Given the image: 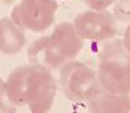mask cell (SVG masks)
Listing matches in <instances>:
<instances>
[{
	"instance_id": "1",
	"label": "cell",
	"mask_w": 130,
	"mask_h": 113,
	"mask_svg": "<svg viewBox=\"0 0 130 113\" xmlns=\"http://www.w3.org/2000/svg\"><path fill=\"white\" fill-rule=\"evenodd\" d=\"M57 86L50 69L30 62L10 72L5 81V91L13 107H26L30 112L43 113L52 108Z\"/></svg>"
},
{
	"instance_id": "2",
	"label": "cell",
	"mask_w": 130,
	"mask_h": 113,
	"mask_svg": "<svg viewBox=\"0 0 130 113\" xmlns=\"http://www.w3.org/2000/svg\"><path fill=\"white\" fill-rule=\"evenodd\" d=\"M83 48V39L77 34L73 22H61L53 30L34 40L27 48V59L50 70L60 69L75 60Z\"/></svg>"
},
{
	"instance_id": "3",
	"label": "cell",
	"mask_w": 130,
	"mask_h": 113,
	"mask_svg": "<svg viewBox=\"0 0 130 113\" xmlns=\"http://www.w3.org/2000/svg\"><path fill=\"white\" fill-rule=\"evenodd\" d=\"M96 73L103 90L118 95L130 94V52L122 39H113L102 48Z\"/></svg>"
},
{
	"instance_id": "4",
	"label": "cell",
	"mask_w": 130,
	"mask_h": 113,
	"mask_svg": "<svg viewBox=\"0 0 130 113\" xmlns=\"http://www.w3.org/2000/svg\"><path fill=\"white\" fill-rule=\"evenodd\" d=\"M59 87L73 103H89L102 88L96 70L77 60L60 68Z\"/></svg>"
},
{
	"instance_id": "5",
	"label": "cell",
	"mask_w": 130,
	"mask_h": 113,
	"mask_svg": "<svg viewBox=\"0 0 130 113\" xmlns=\"http://www.w3.org/2000/svg\"><path fill=\"white\" fill-rule=\"evenodd\" d=\"M59 4L56 0H20L10 18L24 30L44 33L55 24Z\"/></svg>"
},
{
	"instance_id": "6",
	"label": "cell",
	"mask_w": 130,
	"mask_h": 113,
	"mask_svg": "<svg viewBox=\"0 0 130 113\" xmlns=\"http://www.w3.org/2000/svg\"><path fill=\"white\" fill-rule=\"evenodd\" d=\"M74 29L83 40L108 42L118 35V24L108 10H86L73 21Z\"/></svg>"
},
{
	"instance_id": "7",
	"label": "cell",
	"mask_w": 130,
	"mask_h": 113,
	"mask_svg": "<svg viewBox=\"0 0 130 113\" xmlns=\"http://www.w3.org/2000/svg\"><path fill=\"white\" fill-rule=\"evenodd\" d=\"M26 44L25 30L21 29L10 17L0 18V52L10 56L22 51Z\"/></svg>"
},
{
	"instance_id": "8",
	"label": "cell",
	"mask_w": 130,
	"mask_h": 113,
	"mask_svg": "<svg viewBox=\"0 0 130 113\" xmlns=\"http://www.w3.org/2000/svg\"><path fill=\"white\" fill-rule=\"evenodd\" d=\"M87 108L90 112H117V113H125L130 112V95H118L108 92L105 90L100 88L96 96L87 103Z\"/></svg>"
},
{
	"instance_id": "9",
	"label": "cell",
	"mask_w": 130,
	"mask_h": 113,
	"mask_svg": "<svg viewBox=\"0 0 130 113\" xmlns=\"http://www.w3.org/2000/svg\"><path fill=\"white\" fill-rule=\"evenodd\" d=\"M113 16L120 22L130 21V0H118L115 3Z\"/></svg>"
},
{
	"instance_id": "10",
	"label": "cell",
	"mask_w": 130,
	"mask_h": 113,
	"mask_svg": "<svg viewBox=\"0 0 130 113\" xmlns=\"http://www.w3.org/2000/svg\"><path fill=\"white\" fill-rule=\"evenodd\" d=\"M116 2L117 0H83L86 7H89L92 10H107Z\"/></svg>"
},
{
	"instance_id": "11",
	"label": "cell",
	"mask_w": 130,
	"mask_h": 113,
	"mask_svg": "<svg viewBox=\"0 0 130 113\" xmlns=\"http://www.w3.org/2000/svg\"><path fill=\"white\" fill-rule=\"evenodd\" d=\"M9 104H12L8 100L7 91H5V82L0 78V112H12V107H9Z\"/></svg>"
},
{
	"instance_id": "12",
	"label": "cell",
	"mask_w": 130,
	"mask_h": 113,
	"mask_svg": "<svg viewBox=\"0 0 130 113\" xmlns=\"http://www.w3.org/2000/svg\"><path fill=\"white\" fill-rule=\"evenodd\" d=\"M122 42H124L125 48L130 52V21H129V25H127V27H126V30H125V34H124V39H122Z\"/></svg>"
}]
</instances>
